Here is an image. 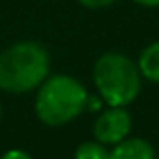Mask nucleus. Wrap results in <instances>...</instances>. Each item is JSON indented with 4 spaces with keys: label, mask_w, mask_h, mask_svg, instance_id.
Returning a JSON list of instances; mask_svg holds the SVG:
<instances>
[{
    "label": "nucleus",
    "mask_w": 159,
    "mask_h": 159,
    "mask_svg": "<svg viewBox=\"0 0 159 159\" xmlns=\"http://www.w3.org/2000/svg\"><path fill=\"white\" fill-rule=\"evenodd\" d=\"M49 71L51 56L41 43L17 41L0 52V90L17 96L28 94L39 88Z\"/></svg>",
    "instance_id": "nucleus-1"
},
{
    "label": "nucleus",
    "mask_w": 159,
    "mask_h": 159,
    "mask_svg": "<svg viewBox=\"0 0 159 159\" xmlns=\"http://www.w3.org/2000/svg\"><path fill=\"white\" fill-rule=\"evenodd\" d=\"M88 90L79 79L58 73L49 75L39 84L34 99L36 116L51 127H60L86 111Z\"/></svg>",
    "instance_id": "nucleus-2"
},
{
    "label": "nucleus",
    "mask_w": 159,
    "mask_h": 159,
    "mask_svg": "<svg viewBox=\"0 0 159 159\" xmlns=\"http://www.w3.org/2000/svg\"><path fill=\"white\" fill-rule=\"evenodd\" d=\"M94 86L109 107H127L142 88V75L133 58L124 52L101 54L92 69Z\"/></svg>",
    "instance_id": "nucleus-3"
},
{
    "label": "nucleus",
    "mask_w": 159,
    "mask_h": 159,
    "mask_svg": "<svg viewBox=\"0 0 159 159\" xmlns=\"http://www.w3.org/2000/svg\"><path fill=\"white\" fill-rule=\"evenodd\" d=\"M133 129L131 114L125 107H109L99 112L94 122V137L105 146H114L127 139Z\"/></svg>",
    "instance_id": "nucleus-4"
},
{
    "label": "nucleus",
    "mask_w": 159,
    "mask_h": 159,
    "mask_svg": "<svg viewBox=\"0 0 159 159\" xmlns=\"http://www.w3.org/2000/svg\"><path fill=\"white\" fill-rule=\"evenodd\" d=\"M109 159H155V150L144 139L127 137L109 150Z\"/></svg>",
    "instance_id": "nucleus-5"
},
{
    "label": "nucleus",
    "mask_w": 159,
    "mask_h": 159,
    "mask_svg": "<svg viewBox=\"0 0 159 159\" xmlns=\"http://www.w3.org/2000/svg\"><path fill=\"white\" fill-rule=\"evenodd\" d=\"M137 66L142 79L153 84H159V39L142 49V52L139 54Z\"/></svg>",
    "instance_id": "nucleus-6"
},
{
    "label": "nucleus",
    "mask_w": 159,
    "mask_h": 159,
    "mask_svg": "<svg viewBox=\"0 0 159 159\" xmlns=\"http://www.w3.org/2000/svg\"><path fill=\"white\" fill-rule=\"evenodd\" d=\"M73 159H109V150L99 140H86L77 146Z\"/></svg>",
    "instance_id": "nucleus-7"
},
{
    "label": "nucleus",
    "mask_w": 159,
    "mask_h": 159,
    "mask_svg": "<svg viewBox=\"0 0 159 159\" xmlns=\"http://www.w3.org/2000/svg\"><path fill=\"white\" fill-rule=\"evenodd\" d=\"M77 2L83 8H88V10H101V8H109L116 0H77Z\"/></svg>",
    "instance_id": "nucleus-8"
},
{
    "label": "nucleus",
    "mask_w": 159,
    "mask_h": 159,
    "mask_svg": "<svg viewBox=\"0 0 159 159\" xmlns=\"http://www.w3.org/2000/svg\"><path fill=\"white\" fill-rule=\"evenodd\" d=\"M0 159H34L28 152L25 150H19V148H13V150H8L0 155Z\"/></svg>",
    "instance_id": "nucleus-9"
},
{
    "label": "nucleus",
    "mask_w": 159,
    "mask_h": 159,
    "mask_svg": "<svg viewBox=\"0 0 159 159\" xmlns=\"http://www.w3.org/2000/svg\"><path fill=\"white\" fill-rule=\"evenodd\" d=\"M133 2L142 8H159V0H133Z\"/></svg>",
    "instance_id": "nucleus-10"
},
{
    "label": "nucleus",
    "mask_w": 159,
    "mask_h": 159,
    "mask_svg": "<svg viewBox=\"0 0 159 159\" xmlns=\"http://www.w3.org/2000/svg\"><path fill=\"white\" fill-rule=\"evenodd\" d=\"M0 116H2V109H0Z\"/></svg>",
    "instance_id": "nucleus-11"
}]
</instances>
